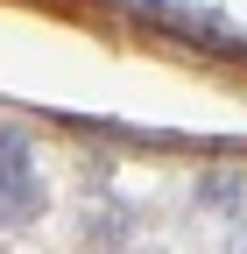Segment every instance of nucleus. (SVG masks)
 Listing matches in <instances>:
<instances>
[{
	"mask_svg": "<svg viewBox=\"0 0 247 254\" xmlns=\"http://www.w3.org/2000/svg\"><path fill=\"white\" fill-rule=\"evenodd\" d=\"M240 198H247V170H198V184H191L198 212H240Z\"/></svg>",
	"mask_w": 247,
	"mask_h": 254,
	"instance_id": "obj_3",
	"label": "nucleus"
},
{
	"mask_svg": "<svg viewBox=\"0 0 247 254\" xmlns=\"http://www.w3.org/2000/svg\"><path fill=\"white\" fill-rule=\"evenodd\" d=\"M43 212H50V184L36 170V148L21 127L0 120V226H36Z\"/></svg>",
	"mask_w": 247,
	"mask_h": 254,
	"instance_id": "obj_1",
	"label": "nucleus"
},
{
	"mask_svg": "<svg viewBox=\"0 0 247 254\" xmlns=\"http://www.w3.org/2000/svg\"><path fill=\"white\" fill-rule=\"evenodd\" d=\"M134 254H163V247H134Z\"/></svg>",
	"mask_w": 247,
	"mask_h": 254,
	"instance_id": "obj_5",
	"label": "nucleus"
},
{
	"mask_svg": "<svg viewBox=\"0 0 247 254\" xmlns=\"http://www.w3.org/2000/svg\"><path fill=\"white\" fill-rule=\"evenodd\" d=\"M219 254H247V226H240V233H233V240H226Z\"/></svg>",
	"mask_w": 247,
	"mask_h": 254,
	"instance_id": "obj_4",
	"label": "nucleus"
},
{
	"mask_svg": "<svg viewBox=\"0 0 247 254\" xmlns=\"http://www.w3.org/2000/svg\"><path fill=\"white\" fill-rule=\"evenodd\" d=\"M127 233H134V212H127V205H92V212H78V247H92V254L127 247Z\"/></svg>",
	"mask_w": 247,
	"mask_h": 254,
	"instance_id": "obj_2",
	"label": "nucleus"
}]
</instances>
